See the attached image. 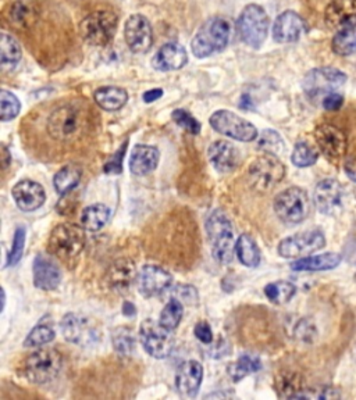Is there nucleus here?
<instances>
[{"label":"nucleus","mask_w":356,"mask_h":400,"mask_svg":"<svg viewBox=\"0 0 356 400\" xmlns=\"http://www.w3.org/2000/svg\"><path fill=\"white\" fill-rule=\"evenodd\" d=\"M122 313H124V315H127V317L135 315V306L132 303H130V302H125L122 305Z\"/></svg>","instance_id":"obj_55"},{"label":"nucleus","mask_w":356,"mask_h":400,"mask_svg":"<svg viewBox=\"0 0 356 400\" xmlns=\"http://www.w3.org/2000/svg\"><path fill=\"white\" fill-rule=\"evenodd\" d=\"M274 211L283 223L299 224L309 216L310 200L303 189L293 186L276 196Z\"/></svg>","instance_id":"obj_8"},{"label":"nucleus","mask_w":356,"mask_h":400,"mask_svg":"<svg viewBox=\"0 0 356 400\" xmlns=\"http://www.w3.org/2000/svg\"><path fill=\"white\" fill-rule=\"evenodd\" d=\"M90 122V109L84 103H66L51 113L46 131L55 142L74 144L88 135Z\"/></svg>","instance_id":"obj_1"},{"label":"nucleus","mask_w":356,"mask_h":400,"mask_svg":"<svg viewBox=\"0 0 356 400\" xmlns=\"http://www.w3.org/2000/svg\"><path fill=\"white\" fill-rule=\"evenodd\" d=\"M110 214H112V211L106 204H102V203L92 204L83 210L81 217H80V224L83 228L87 229V231L96 232L106 226V223L110 219Z\"/></svg>","instance_id":"obj_31"},{"label":"nucleus","mask_w":356,"mask_h":400,"mask_svg":"<svg viewBox=\"0 0 356 400\" xmlns=\"http://www.w3.org/2000/svg\"><path fill=\"white\" fill-rule=\"evenodd\" d=\"M236 256L238 260L251 268H255L261 264V251L256 245V242L248 235V233H242L238 238L237 245H236Z\"/></svg>","instance_id":"obj_32"},{"label":"nucleus","mask_w":356,"mask_h":400,"mask_svg":"<svg viewBox=\"0 0 356 400\" xmlns=\"http://www.w3.org/2000/svg\"><path fill=\"white\" fill-rule=\"evenodd\" d=\"M231 36V23L223 17L208 20L192 39L191 51L197 58H209L226 49Z\"/></svg>","instance_id":"obj_3"},{"label":"nucleus","mask_w":356,"mask_h":400,"mask_svg":"<svg viewBox=\"0 0 356 400\" xmlns=\"http://www.w3.org/2000/svg\"><path fill=\"white\" fill-rule=\"evenodd\" d=\"M318 159H319L318 150L306 142H298L291 156L293 164L299 169L313 166L318 162Z\"/></svg>","instance_id":"obj_41"},{"label":"nucleus","mask_w":356,"mask_h":400,"mask_svg":"<svg viewBox=\"0 0 356 400\" xmlns=\"http://www.w3.org/2000/svg\"><path fill=\"white\" fill-rule=\"evenodd\" d=\"M322 105L323 107L326 109L327 112H337L344 105V98L337 93V92H333L330 95H327L326 98L322 100Z\"/></svg>","instance_id":"obj_51"},{"label":"nucleus","mask_w":356,"mask_h":400,"mask_svg":"<svg viewBox=\"0 0 356 400\" xmlns=\"http://www.w3.org/2000/svg\"><path fill=\"white\" fill-rule=\"evenodd\" d=\"M315 140L322 153L330 160H340L347 153L345 134L331 124L319 125L315 131Z\"/></svg>","instance_id":"obj_17"},{"label":"nucleus","mask_w":356,"mask_h":400,"mask_svg":"<svg viewBox=\"0 0 356 400\" xmlns=\"http://www.w3.org/2000/svg\"><path fill=\"white\" fill-rule=\"evenodd\" d=\"M128 100L125 89L117 86H103L95 92V102L108 112L120 110Z\"/></svg>","instance_id":"obj_30"},{"label":"nucleus","mask_w":356,"mask_h":400,"mask_svg":"<svg viewBox=\"0 0 356 400\" xmlns=\"http://www.w3.org/2000/svg\"><path fill=\"white\" fill-rule=\"evenodd\" d=\"M33 285L42 290H53L61 283V270L49 256L38 255L33 260Z\"/></svg>","instance_id":"obj_22"},{"label":"nucleus","mask_w":356,"mask_h":400,"mask_svg":"<svg viewBox=\"0 0 356 400\" xmlns=\"http://www.w3.org/2000/svg\"><path fill=\"white\" fill-rule=\"evenodd\" d=\"M11 194L17 207L23 211H35L42 207L46 200V194L42 185L30 179L17 182L13 186Z\"/></svg>","instance_id":"obj_19"},{"label":"nucleus","mask_w":356,"mask_h":400,"mask_svg":"<svg viewBox=\"0 0 356 400\" xmlns=\"http://www.w3.org/2000/svg\"><path fill=\"white\" fill-rule=\"evenodd\" d=\"M344 198L342 185L333 178L320 181L313 192V201L322 214L333 216L341 210Z\"/></svg>","instance_id":"obj_18"},{"label":"nucleus","mask_w":356,"mask_h":400,"mask_svg":"<svg viewBox=\"0 0 356 400\" xmlns=\"http://www.w3.org/2000/svg\"><path fill=\"white\" fill-rule=\"evenodd\" d=\"M305 31V21L295 11H284L280 14L273 26V38L278 43L297 42Z\"/></svg>","instance_id":"obj_23"},{"label":"nucleus","mask_w":356,"mask_h":400,"mask_svg":"<svg viewBox=\"0 0 356 400\" xmlns=\"http://www.w3.org/2000/svg\"><path fill=\"white\" fill-rule=\"evenodd\" d=\"M333 52L338 56H350L356 52V26L337 31L331 43Z\"/></svg>","instance_id":"obj_38"},{"label":"nucleus","mask_w":356,"mask_h":400,"mask_svg":"<svg viewBox=\"0 0 356 400\" xmlns=\"http://www.w3.org/2000/svg\"><path fill=\"white\" fill-rule=\"evenodd\" d=\"M184 315V306L179 299H172L160 313L159 322L167 330L174 331L179 325Z\"/></svg>","instance_id":"obj_40"},{"label":"nucleus","mask_w":356,"mask_h":400,"mask_svg":"<svg viewBox=\"0 0 356 400\" xmlns=\"http://www.w3.org/2000/svg\"><path fill=\"white\" fill-rule=\"evenodd\" d=\"M0 64L4 70H13L21 60V48L19 42L7 35L1 33L0 38Z\"/></svg>","instance_id":"obj_34"},{"label":"nucleus","mask_w":356,"mask_h":400,"mask_svg":"<svg viewBox=\"0 0 356 400\" xmlns=\"http://www.w3.org/2000/svg\"><path fill=\"white\" fill-rule=\"evenodd\" d=\"M63 369V356L55 349H41L26 359L23 372L28 381L43 385L52 382Z\"/></svg>","instance_id":"obj_4"},{"label":"nucleus","mask_w":356,"mask_h":400,"mask_svg":"<svg viewBox=\"0 0 356 400\" xmlns=\"http://www.w3.org/2000/svg\"><path fill=\"white\" fill-rule=\"evenodd\" d=\"M344 172L347 177L356 184V157H348L344 164Z\"/></svg>","instance_id":"obj_53"},{"label":"nucleus","mask_w":356,"mask_h":400,"mask_svg":"<svg viewBox=\"0 0 356 400\" xmlns=\"http://www.w3.org/2000/svg\"><path fill=\"white\" fill-rule=\"evenodd\" d=\"M24 245H26V228L20 227V228L16 229L11 251L9 252L7 261H6V267H13L21 260L23 253H24Z\"/></svg>","instance_id":"obj_45"},{"label":"nucleus","mask_w":356,"mask_h":400,"mask_svg":"<svg viewBox=\"0 0 356 400\" xmlns=\"http://www.w3.org/2000/svg\"><path fill=\"white\" fill-rule=\"evenodd\" d=\"M137 277L135 264L128 258H120L108 270L106 281L115 292H125L134 284Z\"/></svg>","instance_id":"obj_26"},{"label":"nucleus","mask_w":356,"mask_h":400,"mask_svg":"<svg viewBox=\"0 0 356 400\" xmlns=\"http://www.w3.org/2000/svg\"><path fill=\"white\" fill-rule=\"evenodd\" d=\"M297 293V286L290 281H276L265 288L267 299L274 305L288 303Z\"/></svg>","instance_id":"obj_37"},{"label":"nucleus","mask_w":356,"mask_h":400,"mask_svg":"<svg viewBox=\"0 0 356 400\" xmlns=\"http://www.w3.org/2000/svg\"><path fill=\"white\" fill-rule=\"evenodd\" d=\"M305 391L302 378L294 372H284L277 377V394L284 399H299V395Z\"/></svg>","instance_id":"obj_36"},{"label":"nucleus","mask_w":356,"mask_h":400,"mask_svg":"<svg viewBox=\"0 0 356 400\" xmlns=\"http://www.w3.org/2000/svg\"><path fill=\"white\" fill-rule=\"evenodd\" d=\"M261 369H262V362L259 357L252 354H242L239 356L237 362L231 363L227 367V372L234 382H239L245 377L258 372Z\"/></svg>","instance_id":"obj_35"},{"label":"nucleus","mask_w":356,"mask_h":400,"mask_svg":"<svg viewBox=\"0 0 356 400\" xmlns=\"http://www.w3.org/2000/svg\"><path fill=\"white\" fill-rule=\"evenodd\" d=\"M355 195H356V188H355Z\"/></svg>","instance_id":"obj_57"},{"label":"nucleus","mask_w":356,"mask_h":400,"mask_svg":"<svg viewBox=\"0 0 356 400\" xmlns=\"http://www.w3.org/2000/svg\"><path fill=\"white\" fill-rule=\"evenodd\" d=\"M56 338V332L49 325H36L28 337L24 341V346L27 347H38L42 344H48Z\"/></svg>","instance_id":"obj_44"},{"label":"nucleus","mask_w":356,"mask_h":400,"mask_svg":"<svg viewBox=\"0 0 356 400\" xmlns=\"http://www.w3.org/2000/svg\"><path fill=\"white\" fill-rule=\"evenodd\" d=\"M160 153L156 147L148 144H137L131 153L130 170L135 175H147L156 170Z\"/></svg>","instance_id":"obj_28"},{"label":"nucleus","mask_w":356,"mask_h":400,"mask_svg":"<svg viewBox=\"0 0 356 400\" xmlns=\"http://www.w3.org/2000/svg\"><path fill=\"white\" fill-rule=\"evenodd\" d=\"M347 83V75L331 67H322L309 71L302 83V88L309 99H325L327 95L335 92Z\"/></svg>","instance_id":"obj_10"},{"label":"nucleus","mask_w":356,"mask_h":400,"mask_svg":"<svg viewBox=\"0 0 356 400\" xmlns=\"http://www.w3.org/2000/svg\"><path fill=\"white\" fill-rule=\"evenodd\" d=\"M61 334L66 341L80 346H89L98 342L100 332L98 327L84 315L68 313L60 321Z\"/></svg>","instance_id":"obj_14"},{"label":"nucleus","mask_w":356,"mask_h":400,"mask_svg":"<svg viewBox=\"0 0 356 400\" xmlns=\"http://www.w3.org/2000/svg\"><path fill=\"white\" fill-rule=\"evenodd\" d=\"M341 263V255L338 253H323L318 256H306L298 258L291 264L294 271H327L334 270Z\"/></svg>","instance_id":"obj_29"},{"label":"nucleus","mask_w":356,"mask_h":400,"mask_svg":"<svg viewBox=\"0 0 356 400\" xmlns=\"http://www.w3.org/2000/svg\"><path fill=\"white\" fill-rule=\"evenodd\" d=\"M1 152H3V156H1V159H3V169H7L9 164H10L11 156H10V153H9V150H7V147L4 144L1 146Z\"/></svg>","instance_id":"obj_56"},{"label":"nucleus","mask_w":356,"mask_h":400,"mask_svg":"<svg viewBox=\"0 0 356 400\" xmlns=\"http://www.w3.org/2000/svg\"><path fill=\"white\" fill-rule=\"evenodd\" d=\"M21 105L16 95H13L9 90L0 92V120L1 121H10L16 118L20 113Z\"/></svg>","instance_id":"obj_42"},{"label":"nucleus","mask_w":356,"mask_h":400,"mask_svg":"<svg viewBox=\"0 0 356 400\" xmlns=\"http://www.w3.org/2000/svg\"><path fill=\"white\" fill-rule=\"evenodd\" d=\"M286 175V167L276 154L266 153L258 157L248 170L251 185L259 191H270Z\"/></svg>","instance_id":"obj_11"},{"label":"nucleus","mask_w":356,"mask_h":400,"mask_svg":"<svg viewBox=\"0 0 356 400\" xmlns=\"http://www.w3.org/2000/svg\"><path fill=\"white\" fill-rule=\"evenodd\" d=\"M117 26L119 19L113 11L98 10L81 21L80 32L89 45L106 46L113 41Z\"/></svg>","instance_id":"obj_5"},{"label":"nucleus","mask_w":356,"mask_h":400,"mask_svg":"<svg viewBox=\"0 0 356 400\" xmlns=\"http://www.w3.org/2000/svg\"><path fill=\"white\" fill-rule=\"evenodd\" d=\"M7 23L17 29L31 27L38 17V9L33 0H14L4 13Z\"/></svg>","instance_id":"obj_27"},{"label":"nucleus","mask_w":356,"mask_h":400,"mask_svg":"<svg viewBox=\"0 0 356 400\" xmlns=\"http://www.w3.org/2000/svg\"><path fill=\"white\" fill-rule=\"evenodd\" d=\"M172 117H173V120L177 122L179 127L187 130L189 134L198 135L201 132V128H202L201 122H198V120L194 118L188 112H185L182 109H178V110L173 112Z\"/></svg>","instance_id":"obj_46"},{"label":"nucleus","mask_w":356,"mask_h":400,"mask_svg":"<svg viewBox=\"0 0 356 400\" xmlns=\"http://www.w3.org/2000/svg\"><path fill=\"white\" fill-rule=\"evenodd\" d=\"M325 21L335 31L355 27L356 0H333L325 11Z\"/></svg>","instance_id":"obj_20"},{"label":"nucleus","mask_w":356,"mask_h":400,"mask_svg":"<svg viewBox=\"0 0 356 400\" xmlns=\"http://www.w3.org/2000/svg\"><path fill=\"white\" fill-rule=\"evenodd\" d=\"M194 334L195 337L205 344H210L213 342V332H211V328L209 325L208 322L205 321H201L195 325V330H194Z\"/></svg>","instance_id":"obj_50"},{"label":"nucleus","mask_w":356,"mask_h":400,"mask_svg":"<svg viewBox=\"0 0 356 400\" xmlns=\"http://www.w3.org/2000/svg\"><path fill=\"white\" fill-rule=\"evenodd\" d=\"M209 160L219 172H234L241 163V153L227 141H216L208 150Z\"/></svg>","instance_id":"obj_24"},{"label":"nucleus","mask_w":356,"mask_h":400,"mask_svg":"<svg viewBox=\"0 0 356 400\" xmlns=\"http://www.w3.org/2000/svg\"><path fill=\"white\" fill-rule=\"evenodd\" d=\"M177 293H181V295H182L181 299H182V300H187L188 303H189V302H191V303H195L197 299H198V296H195V295L191 296V293H197L195 288H192V286H177Z\"/></svg>","instance_id":"obj_52"},{"label":"nucleus","mask_w":356,"mask_h":400,"mask_svg":"<svg viewBox=\"0 0 356 400\" xmlns=\"http://www.w3.org/2000/svg\"><path fill=\"white\" fill-rule=\"evenodd\" d=\"M140 340L145 352L155 359L169 357L176 344L172 330H167L160 322H156L150 318L141 324Z\"/></svg>","instance_id":"obj_9"},{"label":"nucleus","mask_w":356,"mask_h":400,"mask_svg":"<svg viewBox=\"0 0 356 400\" xmlns=\"http://www.w3.org/2000/svg\"><path fill=\"white\" fill-rule=\"evenodd\" d=\"M127 150V142L122 143L119 150L112 156V159L105 164V172L106 174H120L122 172V160Z\"/></svg>","instance_id":"obj_49"},{"label":"nucleus","mask_w":356,"mask_h":400,"mask_svg":"<svg viewBox=\"0 0 356 400\" xmlns=\"http://www.w3.org/2000/svg\"><path fill=\"white\" fill-rule=\"evenodd\" d=\"M210 125L219 134L241 142H252L259 134L253 124L229 110H219L210 117Z\"/></svg>","instance_id":"obj_12"},{"label":"nucleus","mask_w":356,"mask_h":400,"mask_svg":"<svg viewBox=\"0 0 356 400\" xmlns=\"http://www.w3.org/2000/svg\"><path fill=\"white\" fill-rule=\"evenodd\" d=\"M188 61V53L185 51V48L179 43L172 42V43H166L163 45L156 56L152 58V65L155 70L157 71H176L182 68Z\"/></svg>","instance_id":"obj_25"},{"label":"nucleus","mask_w":356,"mask_h":400,"mask_svg":"<svg viewBox=\"0 0 356 400\" xmlns=\"http://www.w3.org/2000/svg\"><path fill=\"white\" fill-rule=\"evenodd\" d=\"M258 146H259V149L265 150L266 153L276 154V156H278L280 153L284 152L283 138L280 137L278 132H276L273 130H265L262 134H259Z\"/></svg>","instance_id":"obj_43"},{"label":"nucleus","mask_w":356,"mask_h":400,"mask_svg":"<svg viewBox=\"0 0 356 400\" xmlns=\"http://www.w3.org/2000/svg\"><path fill=\"white\" fill-rule=\"evenodd\" d=\"M341 398V394L333 388V386H319L312 389H305L299 399H338Z\"/></svg>","instance_id":"obj_47"},{"label":"nucleus","mask_w":356,"mask_h":400,"mask_svg":"<svg viewBox=\"0 0 356 400\" xmlns=\"http://www.w3.org/2000/svg\"><path fill=\"white\" fill-rule=\"evenodd\" d=\"M163 96V90L162 89H150L148 92H145L144 93V102H147V103H152V102H155V100H157V99H160Z\"/></svg>","instance_id":"obj_54"},{"label":"nucleus","mask_w":356,"mask_h":400,"mask_svg":"<svg viewBox=\"0 0 356 400\" xmlns=\"http://www.w3.org/2000/svg\"><path fill=\"white\" fill-rule=\"evenodd\" d=\"M84 248L85 233L73 224H60L52 231L48 241L49 252L66 263L78 258Z\"/></svg>","instance_id":"obj_6"},{"label":"nucleus","mask_w":356,"mask_h":400,"mask_svg":"<svg viewBox=\"0 0 356 400\" xmlns=\"http://www.w3.org/2000/svg\"><path fill=\"white\" fill-rule=\"evenodd\" d=\"M204 379V367L195 360L185 362L176 374V388L185 398H195Z\"/></svg>","instance_id":"obj_21"},{"label":"nucleus","mask_w":356,"mask_h":400,"mask_svg":"<svg viewBox=\"0 0 356 400\" xmlns=\"http://www.w3.org/2000/svg\"><path fill=\"white\" fill-rule=\"evenodd\" d=\"M124 39L131 52L138 55L149 52L153 45V33L148 19L141 14L131 16L124 26Z\"/></svg>","instance_id":"obj_15"},{"label":"nucleus","mask_w":356,"mask_h":400,"mask_svg":"<svg viewBox=\"0 0 356 400\" xmlns=\"http://www.w3.org/2000/svg\"><path fill=\"white\" fill-rule=\"evenodd\" d=\"M270 20L263 7L258 4H248L237 21V29L241 39L251 48H261L266 41Z\"/></svg>","instance_id":"obj_7"},{"label":"nucleus","mask_w":356,"mask_h":400,"mask_svg":"<svg viewBox=\"0 0 356 400\" xmlns=\"http://www.w3.org/2000/svg\"><path fill=\"white\" fill-rule=\"evenodd\" d=\"M172 283V274L159 265H144L137 277L138 290L145 298L159 296L170 288Z\"/></svg>","instance_id":"obj_16"},{"label":"nucleus","mask_w":356,"mask_h":400,"mask_svg":"<svg viewBox=\"0 0 356 400\" xmlns=\"http://www.w3.org/2000/svg\"><path fill=\"white\" fill-rule=\"evenodd\" d=\"M326 238L320 231H306L283 239L278 245V255L284 258H302L323 249Z\"/></svg>","instance_id":"obj_13"},{"label":"nucleus","mask_w":356,"mask_h":400,"mask_svg":"<svg viewBox=\"0 0 356 400\" xmlns=\"http://www.w3.org/2000/svg\"><path fill=\"white\" fill-rule=\"evenodd\" d=\"M80 179H81L80 167L73 166V164L64 166L56 172V175L53 178V186L59 195L64 196L77 188V185L80 184Z\"/></svg>","instance_id":"obj_33"},{"label":"nucleus","mask_w":356,"mask_h":400,"mask_svg":"<svg viewBox=\"0 0 356 400\" xmlns=\"http://www.w3.org/2000/svg\"><path fill=\"white\" fill-rule=\"evenodd\" d=\"M316 328L315 325L309 321V320H302L298 322L297 328H295V335L298 340L302 342H313V340L316 338Z\"/></svg>","instance_id":"obj_48"},{"label":"nucleus","mask_w":356,"mask_h":400,"mask_svg":"<svg viewBox=\"0 0 356 400\" xmlns=\"http://www.w3.org/2000/svg\"><path fill=\"white\" fill-rule=\"evenodd\" d=\"M112 342L115 350L121 356H131L135 352L137 340L134 337V332L127 327H120L115 330L112 335Z\"/></svg>","instance_id":"obj_39"},{"label":"nucleus","mask_w":356,"mask_h":400,"mask_svg":"<svg viewBox=\"0 0 356 400\" xmlns=\"http://www.w3.org/2000/svg\"><path fill=\"white\" fill-rule=\"evenodd\" d=\"M205 227L211 243L213 258L221 264L231 263L234 260L237 242L230 219L221 210H214L209 214Z\"/></svg>","instance_id":"obj_2"}]
</instances>
